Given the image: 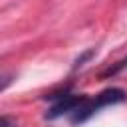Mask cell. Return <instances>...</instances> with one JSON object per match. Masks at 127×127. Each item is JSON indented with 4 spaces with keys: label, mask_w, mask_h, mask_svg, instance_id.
Here are the masks:
<instances>
[{
    "label": "cell",
    "mask_w": 127,
    "mask_h": 127,
    "mask_svg": "<svg viewBox=\"0 0 127 127\" xmlns=\"http://www.w3.org/2000/svg\"><path fill=\"white\" fill-rule=\"evenodd\" d=\"M12 79H14V75L12 73H6V71H0V91H4L10 83H12Z\"/></svg>",
    "instance_id": "obj_1"
},
{
    "label": "cell",
    "mask_w": 127,
    "mask_h": 127,
    "mask_svg": "<svg viewBox=\"0 0 127 127\" xmlns=\"http://www.w3.org/2000/svg\"><path fill=\"white\" fill-rule=\"evenodd\" d=\"M0 127H16V119L8 117V115H2L0 117Z\"/></svg>",
    "instance_id": "obj_2"
}]
</instances>
